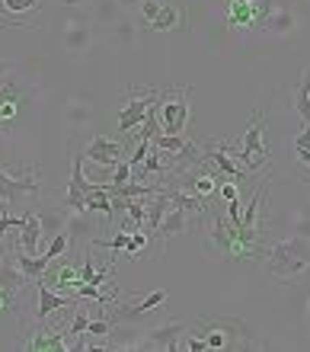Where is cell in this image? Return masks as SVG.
<instances>
[{
  "label": "cell",
  "mask_w": 310,
  "mask_h": 352,
  "mask_svg": "<svg viewBox=\"0 0 310 352\" xmlns=\"http://www.w3.org/2000/svg\"><path fill=\"white\" fill-rule=\"evenodd\" d=\"M58 3H64V7H80L83 0H58Z\"/></svg>",
  "instance_id": "obj_32"
},
{
  "label": "cell",
  "mask_w": 310,
  "mask_h": 352,
  "mask_svg": "<svg viewBox=\"0 0 310 352\" xmlns=\"http://www.w3.org/2000/svg\"><path fill=\"white\" fill-rule=\"evenodd\" d=\"M23 346L26 349H67V343H64V333H48V330H38L36 336H29V340H23Z\"/></svg>",
  "instance_id": "obj_19"
},
{
  "label": "cell",
  "mask_w": 310,
  "mask_h": 352,
  "mask_svg": "<svg viewBox=\"0 0 310 352\" xmlns=\"http://www.w3.org/2000/svg\"><path fill=\"white\" fill-rule=\"evenodd\" d=\"M157 119H160V131L164 135H183L186 125H189V87L160 90Z\"/></svg>",
  "instance_id": "obj_4"
},
{
  "label": "cell",
  "mask_w": 310,
  "mask_h": 352,
  "mask_svg": "<svg viewBox=\"0 0 310 352\" xmlns=\"http://www.w3.org/2000/svg\"><path fill=\"white\" fill-rule=\"evenodd\" d=\"M183 333H186V327L179 324V320H173V324H164V327H157V330H144L141 346H147V349L179 352V340H183Z\"/></svg>",
  "instance_id": "obj_9"
},
{
  "label": "cell",
  "mask_w": 310,
  "mask_h": 352,
  "mask_svg": "<svg viewBox=\"0 0 310 352\" xmlns=\"http://www.w3.org/2000/svg\"><path fill=\"white\" fill-rule=\"evenodd\" d=\"M128 157V148L125 144H119V141L112 138H102V135H96V138L83 148V160H93V164H100V167H115L119 160Z\"/></svg>",
  "instance_id": "obj_7"
},
{
  "label": "cell",
  "mask_w": 310,
  "mask_h": 352,
  "mask_svg": "<svg viewBox=\"0 0 310 352\" xmlns=\"http://www.w3.org/2000/svg\"><path fill=\"white\" fill-rule=\"evenodd\" d=\"M265 272H269V278L282 282V285L301 282L310 272V241L304 234H298V237L275 243L272 250L265 253Z\"/></svg>",
  "instance_id": "obj_1"
},
{
  "label": "cell",
  "mask_w": 310,
  "mask_h": 352,
  "mask_svg": "<svg viewBox=\"0 0 310 352\" xmlns=\"http://www.w3.org/2000/svg\"><path fill=\"white\" fill-rule=\"evenodd\" d=\"M166 301V292H151V295L141 301V305H125V307H119V305H112V314H109V320L112 324H125V320H137L141 314H151V311H160V305Z\"/></svg>",
  "instance_id": "obj_10"
},
{
  "label": "cell",
  "mask_w": 310,
  "mask_h": 352,
  "mask_svg": "<svg viewBox=\"0 0 310 352\" xmlns=\"http://www.w3.org/2000/svg\"><path fill=\"white\" fill-rule=\"evenodd\" d=\"M61 307H77V295H74V298H61L58 292H52L45 282H38V311H36L38 324H42V320H48V314H55V311H61Z\"/></svg>",
  "instance_id": "obj_12"
},
{
  "label": "cell",
  "mask_w": 310,
  "mask_h": 352,
  "mask_svg": "<svg viewBox=\"0 0 310 352\" xmlns=\"http://www.w3.org/2000/svg\"><path fill=\"white\" fill-rule=\"evenodd\" d=\"M71 247V231L64 228V231H58L55 237H52V243H48V250H45V256H52V260H61L64 256V250Z\"/></svg>",
  "instance_id": "obj_21"
},
{
  "label": "cell",
  "mask_w": 310,
  "mask_h": 352,
  "mask_svg": "<svg viewBox=\"0 0 310 352\" xmlns=\"http://www.w3.org/2000/svg\"><path fill=\"white\" fill-rule=\"evenodd\" d=\"M179 19H183V13L176 7H170V3H160V10H157L154 23H151V29L154 32H170V29L179 26Z\"/></svg>",
  "instance_id": "obj_20"
},
{
  "label": "cell",
  "mask_w": 310,
  "mask_h": 352,
  "mask_svg": "<svg viewBox=\"0 0 310 352\" xmlns=\"http://www.w3.org/2000/svg\"><path fill=\"white\" fill-rule=\"evenodd\" d=\"M275 3L278 0H224L228 26L237 32H263V23Z\"/></svg>",
  "instance_id": "obj_3"
},
{
  "label": "cell",
  "mask_w": 310,
  "mask_h": 352,
  "mask_svg": "<svg viewBox=\"0 0 310 352\" xmlns=\"http://www.w3.org/2000/svg\"><path fill=\"white\" fill-rule=\"evenodd\" d=\"M294 154H298V160H301L304 167H310V151H294Z\"/></svg>",
  "instance_id": "obj_31"
},
{
  "label": "cell",
  "mask_w": 310,
  "mask_h": 352,
  "mask_svg": "<svg viewBox=\"0 0 310 352\" xmlns=\"http://www.w3.org/2000/svg\"><path fill=\"white\" fill-rule=\"evenodd\" d=\"M201 157L208 160V164H214V167L221 170V173L228 176L230 183H247V170H240L237 164H234V157L228 154V148H224V138L221 141H208L205 148H201Z\"/></svg>",
  "instance_id": "obj_8"
},
{
  "label": "cell",
  "mask_w": 310,
  "mask_h": 352,
  "mask_svg": "<svg viewBox=\"0 0 310 352\" xmlns=\"http://www.w3.org/2000/svg\"><path fill=\"white\" fill-rule=\"evenodd\" d=\"M221 195H224L228 202H230V199H240V195H237V183H224V186H221Z\"/></svg>",
  "instance_id": "obj_29"
},
{
  "label": "cell",
  "mask_w": 310,
  "mask_h": 352,
  "mask_svg": "<svg viewBox=\"0 0 310 352\" xmlns=\"http://www.w3.org/2000/svg\"><path fill=\"white\" fill-rule=\"evenodd\" d=\"M87 38H90V32H87V29H80V32H71V36H67V42H71V45H83Z\"/></svg>",
  "instance_id": "obj_28"
},
{
  "label": "cell",
  "mask_w": 310,
  "mask_h": 352,
  "mask_svg": "<svg viewBox=\"0 0 310 352\" xmlns=\"http://www.w3.org/2000/svg\"><path fill=\"white\" fill-rule=\"evenodd\" d=\"M125 7H137V3H144V0H122Z\"/></svg>",
  "instance_id": "obj_33"
},
{
  "label": "cell",
  "mask_w": 310,
  "mask_h": 352,
  "mask_svg": "<svg viewBox=\"0 0 310 352\" xmlns=\"http://www.w3.org/2000/svg\"><path fill=\"white\" fill-rule=\"evenodd\" d=\"M16 260V266H19V272L29 278V282H38V278L45 276V269L52 266V256H45V253H38V256H13Z\"/></svg>",
  "instance_id": "obj_18"
},
{
  "label": "cell",
  "mask_w": 310,
  "mask_h": 352,
  "mask_svg": "<svg viewBox=\"0 0 310 352\" xmlns=\"http://www.w3.org/2000/svg\"><path fill=\"white\" fill-rule=\"evenodd\" d=\"M93 278H96V266H93V256H87V260H83V266H80V282H87V285H90Z\"/></svg>",
  "instance_id": "obj_26"
},
{
  "label": "cell",
  "mask_w": 310,
  "mask_h": 352,
  "mask_svg": "<svg viewBox=\"0 0 310 352\" xmlns=\"http://www.w3.org/2000/svg\"><path fill=\"white\" fill-rule=\"evenodd\" d=\"M87 324H90V317H87V311H83V307H77V317L71 320V327H67V333H83V330H87Z\"/></svg>",
  "instance_id": "obj_25"
},
{
  "label": "cell",
  "mask_w": 310,
  "mask_h": 352,
  "mask_svg": "<svg viewBox=\"0 0 310 352\" xmlns=\"http://www.w3.org/2000/svg\"><path fill=\"white\" fill-rule=\"evenodd\" d=\"M137 7H141V23L151 29V23H154V16H157V10H160V0H144V3H137Z\"/></svg>",
  "instance_id": "obj_24"
},
{
  "label": "cell",
  "mask_w": 310,
  "mask_h": 352,
  "mask_svg": "<svg viewBox=\"0 0 310 352\" xmlns=\"http://www.w3.org/2000/svg\"><path fill=\"white\" fill-rule=\"evenodd\" d=\"M38 192V179L36 173L29 176H10L7 170L0 167V205H16L19 199Z\"/></svg>",
  "instance_id": "obj_6"
},
{
  "label": "cell",
  "mask_w": 310,
  "mask_h": 352,
  "mask_svg": "<svg viewBox=\"0 0 310 352\" xmlns=\"http://www.w3.org/2000/svg\"><path fill=\"white\" fill-rule=\"evenodd\" d=\"M38 214V224H42V234H48V237H55L58 231H64L67 228V208L64 205H58V208H36Z\"/></svg>",
  "instance_id": "obj_17"
},
{
  "label": "cell",
  "mask_w": 310,
  "mask_h": 352,
  "mask_svg": "<svg viewBox=\"0 0 310 352\" xmlns=\"http://www.w3.org/2000/svg\"><path fill=\"white\" fill-rule=\"evenodd\" d=\"M214 189H218V183H214V176L205 173V170H201V176H195V179H192V192H195V195H205V199H208Z\"/></svg>",
  "instance_id": "obj_22"
},
{
  "label": "cell",
  "mask_w": 310,
  "mask_h": 352,
  "mask_svg": "<svg viewBox=\"0 0 310 352\" xmlns=\"http://www.w3.org/2000/svg\"><path fill=\"white\" fill-rule=\"evenodd\" d=\"M128 106L122 109L119 116V131L122 135H135L141 129V122H144L147 109L160 100V90H141V87H128Z\"/></svg>",
  "instance_id": "obj_5"
},
{
  "label": "cell",
  "mask_w": 310,
  "mask_h": 352,
  "mask_svg": "<svg viewBox=\"0 0 310 352\" xmlns=\"http://www.w3.org/2000/svg\"><path fill=\"white\" fill-rule=\"evenodd\" d=\"M294 151H310V125H304V131L294 138Z\"/></svg>",
  "instance_id": "obj_27"
},
{
  "label": "cell",
  "mask_w": 310,
  "mask_h": 352,
  "mask_svg": "<svg viewBox=\"0 0 310 352\" xmlns=\"http://www.w3.org/2000/svg\"><path fill=\"white\" fill-rule=\"evenodd\" d=\"M109 330H112V320L106 317V320H90L83 333H87V336H96V340H109Z\"/></svg>",
  "instance_id": "obj_23"
},
{
  "label": "cell",
  "mask_w": 310,
  "mask_h": 352,
  "mask_svg": "<svg viewBox=\"0 0 310 352\" xmlns=\"http://www.w3.org/2000/svg\"><path fill=\"white\" fill-rule=\"evenodd\" d=\"M10 71H13V61H0V84L10 80Z\"/></svg>",
  "instance_id": "obj_30"
},
{
  "label": "cell",
  "mask_w": 310,
  "mask_h": 352,
  "mask_svg": "<svg viewBox=\"0 0 310 352\" xmlns=\"http://www.w3.org/2000/svg\"><path fill=\"white\" fill-rule=\"evenodd\" d=\"M234 157L243 164V170L250 173H259V170L269 164V144H265V112H253L250 116V125L240 138V151Z\"/></svg>",
  "instance_id": "obj_2"
},
{
  "label": "cell",
  "mask_w": 310,
  "mask_h": 352,
  "mask_svg": "<svg viewBox=\"0 0 310 352\" xmlns=\"http://www.w3.org/2000/svg\"><path fill=\"white\" fill-rule=\"evenodd\" d=\"M38 237H42V224H38L36 212H26L23 224H19V247L26 256H38Z\"/></svg>",
  "instance_id": "obj_14"
},
{
  "label": "cell",
  "mask_w": 310,
  "mask_h": 352,
  "mask_svg": "<svg viewBox=\"0 0 310 352\" xmlns=\"http://www.w3.org/2000/svg\"><path fill=\"white\" fill-rule=\"evenodd\" d=\"M294 26H298V16H294L288 7L275 3L272 13H269V16H265V23H263V32H272V36H285V32H291Z\"/></svg>",
  "instance_id": "obj_15"
},
{
  "label": "cell",
  "mask_w": 310,
  "mask_h": 352,
  "mask_svg": "<svg viewBox=\"0 0 310 352\" xmlns=\"http://www.w3.org/2000/svg\"><path fill=\"white\" fill-rule=\"evenodd\" d=\"M16 112H19V87H16V80L10 77V80L0 84V125L13 122Z\"/></svg>",
  "instance_id": "obj_16"
},
{
  "label": "cell",
  "mask_w": 310,
  "mask_h": 352,
  "mask_svg": "<svg viewBox=\"0 0 310 352\" xmlns=\"http://www.w3.org/2000/svg\"><path fill=\"white\" fill-rule=\"evenodd\" d=\"M29 13H38V0H0V26H29Z\"/></svg>",
  "instance_id": "obj_11"
},
{
  "label": "cell",
  "mask_w": 310,
  "mask_h": 352,
  "mask_svg": "<svg viewBox=\"0 0 310 352\" xmlns=\"http://www.w3.org/2000/svg\"><path fill=\"white\" fill-rule=\"evenodd\" d=\"M186 228H189V212L173 205V208L164 214V221L157 224V231L151 234V237H157V241H160V247H166V241H170L173 234H183Z\"/></svg>",
  "instance_id": "obj_13"
}]
</instances>
